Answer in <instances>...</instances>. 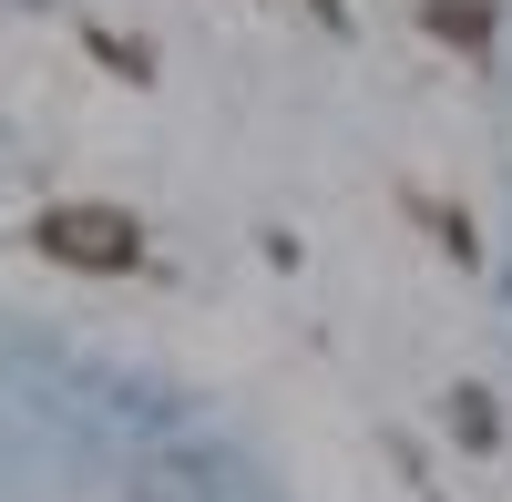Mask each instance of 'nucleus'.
<instances>
[{
    "label": "nucleus",
    "instance_id": "f257e3e1",
    "mask_svg": "<svg viewBox=\"0 0 512 502\" xmlns=\"http://www.w3.org/2000/svg\"><path fill=\"white\" fill-rule=\"evenodd\" d=\"M41 246H52L62 267H134V226H123V216H93V205L52 216V226H41Z\"/></svg>",
    "mask_w": 512,
    "mask_h": 502
}]
</instances>
